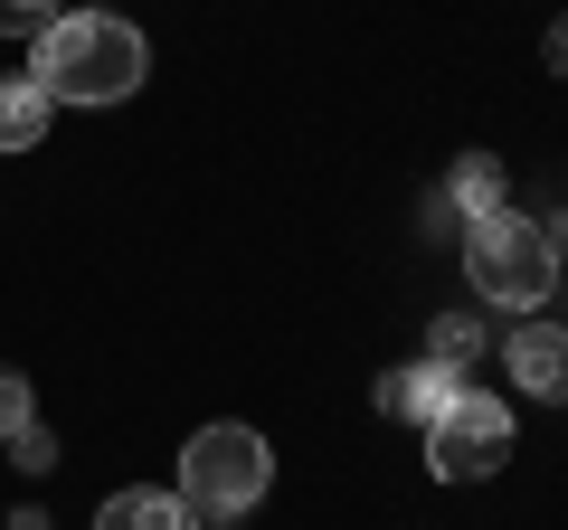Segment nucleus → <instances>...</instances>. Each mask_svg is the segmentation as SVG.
<instances>
[{"instance_id":"20e7f679","label":"nucleus","mask_w":568,"mask_h":530,"mask_svg":"<svg viewBox=\"0 0 568 530\" xmlns=\"http://www.w3.org/2000/svg\"><path fill=\"white\" fill-rule=\"evenodd\" d=\"M426 465H436V483H484V473H503L511 465V408L484 398V388H455L446 417L426 427Z\"/></svg>"},{"instance_id":"9b49d317","label":"nucleus","mask_w":568,"mask_h":530,"mask_svg":"<svg viewBox=\"0 0 568 530\" xmlns=\"http://www.w3.org/2000/svg\"><path fill=\"white\" fill-rule=\"evenodd\" d=\"M20 427H39V398H29V379H20V369L0 360V446H10Z\"/></svg>"},{"instance_id":"0eeeda50","label":"nucleus","mask_w":568,"mask_h":530,"mask_svg":"<svg viewBox=\"0 0 568 530\" xmlns=\"http://www.w3.org/2000/svg\"><path fill=\"white\" fill-rule=\"evenodd\" d=\"M95 530H209V521L181 502V492H162V483H133V492H114V502L95 511Z\"/></svg>"},{"instance_id":"39448f33","label":"nucleus","mask_w":568,"mask_h":530,"mask_svg":"<svg viewBox=\"0 0 568 530\" xmlns=\"http://www.w3.org/2000/svg\"><path fill=\"white\" fill-rule=\"evenodd\" d=\"M503 360H511V379H521L540 408H568V323H521Z\"/></svg>"},{"instance_id":"9d476101","label":"nucleus","mask_w":568,"mask_h":530,"mask_svg":"<svg viewBox=\"0 0 568 530\" xmlns=\"http://www.w3.org/2000/svg\"><path fill=\"white\" fill-rule=\"evenodd\" d=\"M484 342H493L484 313H436V323H426V360H436V369H474Z\"/></svg>"},{"instance_id":"423d86ee","label":"nucleus","mask_w":568,"mask_h":530,"mask_svg":"<svg viewBox=\"0 0 568 530\" xmlns=\"http://www.w3.org/2000/svg\"><path fill=\"white\" fill-rule=\"evenodd\" d=\"M465 388V369H436V360H407L379 379V417H398V427H436L446 417V398Z\"/></svg>"},{"instance_id":"f257e3e1","label":"nucleus","mask_w":568,"mask_h":530,"mask_svg":"<svg viewBox=\"0 0 568 530\" xmlns=\"http://www.w3.org/2000/svg\"><path fill=\"white\" fill-rule=\"evenodd\" d=\"M29 77L48 85V104H123L152 77V48L114 10H58L39 29V48H29Z\"/></svg>"},{"instance_id":"ddd939ff","label":"nucleus","mask_w":568,"mask_h":530,"mask_svg":"<svg viewBox=\"0 0 568 530\" xmlns=\"http://www.w3.org/2000/svg\"><path fill=\"white\" fill-rule=\"evenodd\" d=\"M10 465H20V473H48V465H58V436H48V427H20V436H10Z\"/></svg>"},{"instance_id":"7ed1b4c3","label":"nucleus","mask_w":568,"mask_h":530,"mask_svg":"<svg viewBox=\"0 0 568 530\" xmlns=\"http://www.w3.org/2000/svg\"><path fill=\"white\" fill-rule=\"evenodd\" d=\"M265 483H275V446L256 427H200L181 446V502L200 521H246L265 502Z\"/></svg>"},{"instance_id":"2eb2a0df","label":"nucleus","mask_w":568,"mask_h":530,"mask_svg":"<svg viewBox=\"0 0 568 530\" xmlns=\"http://www.w3.org/2000/svg\"><path fill=\"white\" fill-rule=\"evenodd\" d=\"M549 67H559V77H568V20L549 29Z\"/></svg>"},{"instance_id":"4468645a","label":"nucleus","mask_w":568,"mask_h":530,"mask_svg":"<svg viewBox=\"0 0 568 530\" xmlns=\"http://www.w3.org/2000/svg\"><path fill=\"white\" fill-rule=\"evenodd\" d=\"M540 227H549V256L568 265V208H559V218H540Z\"/></svg>"},{"instance_id":"f03ea898","label":"nucleus","mask_w":568,"mask_h":530,"mask_svg":"<svg viewBox=\"0 0 568 530\" xmlns=\"http://www.w3.org/2000/svg\"><path fill=\"white\" fill-rule=\"evenodd\" d=\"M465 275L484 304L503 313H540L549 285H559V256H549V227L521 218V208H493V218L465 227Z\"/></svg>"},{"instance_id":"f8f14e48","label":"nucleus","mask_w":568,"mask_h":530,"mask_svg":"<svg viewBox=\"0 0 568 530\" xmlns=\"http://www.w3.org/2000/svg\"><path fill=\"white\" fill-rule=\"evenodd\" d=\"M48 20H58V0H0V39H20V29L39 39Z\"/></svg>"},{"instance_id":"6e6552de","label":"nucleus","mask_w":568,"mask_h":530,"mask_svg":"<svg viewBox=\"0 0 568 530\" xmlns=\"http://www.w3.org/2000/svg\"><path fill=\"white\" fill-rule=\"evenodd\" d=\"M48 85L39 77H0V152H39L48 143Z\"/></svg>"},{"instance_id":"1a4fd4ad","label":"nucleus","mask_w":568,"mask_h":530,"mask_svg":"<svg viewBox=\"0 0 568 530\" xmlns=\"http://www.w3.org/2000/svg\"><path fill=\"white\" fill-rule=\"evenodd\" d=\"M503 190H511V181H503V162H493V152H465V162L446 171V208H455L465 227L493 218V208H503Z\"/></svg>"},{"instance_id":"dca6fc26","label":"nucleus","mask_w":568,"mask_h":530,"mask_svg":"<svg viewBox=\"0 0 568 530\" xmlns=\"http://www.w3.org/2000/svg\"><path fill=\"white\" fill-rule=\"evenodd\" d=\"M10 530H58V521H48V511H20V521H10Z\"/></svg>"}]
</instances>
